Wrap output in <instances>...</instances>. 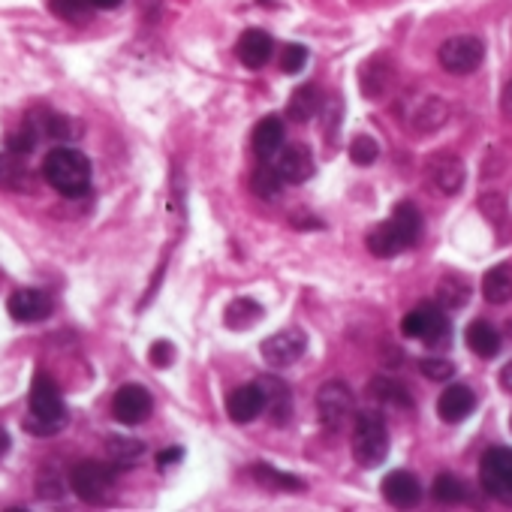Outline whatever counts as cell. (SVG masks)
Returning <instances> with one entry per match:
<instances>
[{"label":"cell","mask_w":512,"mask_h":512,"mask_svg":"<svg viewBox=\"0 0 512 512\" xmlns=\"http://www.w3.org/2000/svg\"><path fill=\"white\" fill-rule=\"evenodd\" d=\"M28 401H31V416L25 419V428L31 434L49 437V434H58L64 428L67 407H64L61 389L55 386V380L49 374H37L34 377Z\"/></svg>","instance_id":"6da1fadb"},{"label":"cell","mask_w":512,"mask_h":512,"mask_svg":"<svg viewBox=\"0 0 512 512\" xmlns=\"http://www.w3.org/2000/svg\"><path fill=\"white\" fill-rule=\"evenodd\" d=\"M43 175L58 193L79 199L91 187V160L76 148H55L43 163Z\"/></svg>","instance_id":"7a4b0ae2"},{"label":"cell","mask_w":512,"mask_h":512,"mask_svg":"<svg viewBox=\"0 0 512 512\" xmlns=\"http://www.w3.org/2000/svg\"><path fill=\"white\" fill-rule=\"evenodd\" d=\"M353 455L362 467H377L389 455V431L377 410H362L353 425Z\"/></svg>","instance_id":"3957f363"},{"label":"cell","mask_w":512,"mask_h":512,"mask_svg":"<svg viewBox=\"0 0 512 512\" xmlns=\"http://www.w3.org/2000/svg\"><path fill=\"white\" fill-rule=\"evenodd\" d=\"M353 407H356V398H353V389L347 383L329 380V383L320 386V392H317V416H320L326 431H341L350 422Z\"/></svg>","instance_id":"277c9868"},{"label":"cell","mask_w":512,"mask_h":512,"mask_svg":"<svg viewBox=\"0 0 512 512\" xmlns=\"http://www.w3.org/2000/svg\"><path fill=\"white\" fill-rule=\"evenodd\" d=\"M479 482L488 497L512 503V449H488L479 461Z\"/></svg>","instance_id":"5b68a950"},{"label":"cell","mask_w":512,"mask_h":512,"mask_svg":"<svg viewBox=\"0 0 512 512\" xmlns=\"http://www.w3.org/2000/svg\"><path fill=\"white\" fill-rule=\"evenodd\" d=\"M115 485V467L103 461H82L70 473V488L85 500V503H100L109 497Z\"/></svg>","instance_id":"8992f818"},{"label":"cell","mask_w":512,"mask_h":512,"mask_svg":"<svg viewBox=\"0 0 512 512\" xmlns=\"http://www.w3.org/2000/svg\"><path fill=\"white\" fill-rule=\"evenodd\" d=\"M440 67L452 76H470L479 70L482 58H485V46L476 37H449L440 46Z\"/></svg>","instance_id":"52a82bcc"},{"label":"cell","mask_w":512,"mask_h":512,"mask_svg":"<svg viewBox=\"0 0 512 512\" xmlns=\"http://www.w3.org/2000/svg\"><path fill=\"white\" fill-rule=\"evenodd\" d=\"M308 350V335L302 329H284L263 341V359L272 368H290L296 365Z\"/></svg>","instance_id":"ba28073f"},{"label":"cell","mask_w":512,"mask_h":512,"mask_svg":"<svg viewBox=\"0 0 512 512\" xmlns=\"http://www.w3.org/2000/svg\"><path fill=\"white\" fill-rule=\"evenodd\" d=\"M151 407H154L151 392H148L145 386H136V383L121 386V389L115 392V398H112V413H115V419L124 422V425H139V422H145V419L151 416Z\"/></svg>","instance_id":"9c48e42d"},{"label":"cell","mask_w":512,"mask_h":512,"mask_svg":"<svg viewBox=\"0 0 512 512\" xmlns=\"http://www.w3.org/2000/svg\"><path fill=\"white\" fill-rule=\"evenodd\" d=\"M425 178L434 190L446 193V196H455L461 187H464V163L452 154H434L428 163H425Z\"/></svg>","instance_id":"30bf717a"},{"label":"cell","mask_w":512,"mask_h":512,"mask_svg":"<svg viewBox=\"0 0 512 512\" xmlns=\"http://www.w3.org/2000/svg\"><path fill=\"white\" fill-rule=\"evenodd\" d=\"M272 52H275V40H272L266 31H260V28L244 31V34L238 37V43H235V58H238L247 70H260V67H266L269 58H272Z\"/></svg>","instance_id":"8fae6325"},{"label":"cell","mask_w":512,"mask_h":512,"mask_svg":"<svg viewBox=\"0 0 512 512\" xmlns=\"http://www.w3.org/2000/svg\"><path fill=\"white\" fill-rule=\"evenodd\" d=\"M266 410V395H263V386L253 383V386H241L229 395L226 401V413L232 422H253L256 416H260Z\"/></svg>","instance_id":"7c38bea8"},{"label":"cell","mask_w":512,"mask_h":512,"mask_svg":"<svg viewBox=\"0 0 512 512\" xmlns=\"http://www.w3.org/2000/svg\"><path fill=\"white\" fill-rule=\"evenodd\" d=\"M413 247V241L404 235V229L392 220L380 223L371 235H368V250L377 256V260H392V256H398L401 250Z\"/></svg>","instance_id":"4fadbf2b"},{"label":"cell","mask_w":512,"mask_h":512,"mask_svg":"<svg viewBox=\"0 0 512 512\" xmlns=\"http://www.w3.org/2000/svg\"><path fill=\"white\" fill-rule=\"evenodd\" d=\"M275 166L287 184H302L314 175V154L305 145H287V148H281Z\"/></svg>","instance_id":"5bb4252c"},{"label":"cell","mask_w":512,"mask_h":512,"mask_svg":"<svg viewBox=\"0 0 512 512\" xmlns=\"http://www.w3.org/2000/svg\"><path fill=\"white\" fill-rule=\"evenodd\" d=\"M52 314V299L40 290H16L10 296V317L19 323H40Z\"/></svg>","instance_id":"9a60e30c"},{"label":"cell","mask_w":512,"mask_h":512,"mask_svg":"<svg viewBox=\"0 0 512 512\" xmlns=\"http://www.w3.org/2000/svg\"><path fill=\"white\" fill-rule=\"evenodd\" d=\"M473 407H476V395H473V389L464 386V383H452V386L437 398V413H440V419L449 422V425L467 419V416L473 413Z\"/></svg>","instance_id":"2e32d148"},{"label":"cell","mask_w":512,"mask_h":512,"mask_svg":"<svg viewBox=\"0 0 512 512\" xmlns=\"http://www.w3.org/2000/svg\"><path fill=\"white\" fill-rule=\"evenodd\" d=\"M380 491H383V497H386L392 506H398V509L416 506L419 497H422V485H419L416 476L407 473V470H392V473L383 479Z\"/></svg>","instance_id":"e0dca14e"},{"label":"cell","mask_w":512,"mask_h":512,"mask_svg":"<svg viewBox=\"0 0 512 512\" xmlns=\"http://www.w3.org/2000/svg\"><path fill=\"white\" fill-rule=\"evenodd\" d=\"M260 386H263V395H266L269 419L275 425H287L290 416H293V392H290V386L284 380H278V377H263Z\"/></svg>","instance_id":"ac0fdd59"},{"label":"cell","mask_w":512,"mask_h":512,"mask_svg":"<svg viewBox=\"0 0 512 512\" xmlns=\"http://www.w3.org/2000/svg\"><path fill=\"white\" fill-rule=\"evenodd\" d=\"M253 154L260 160H272L281 148H284V124L281 118H263L260 124L253 127Z\"/></svg>","instance_id":"d6986e66"},{"label":"cell","mask_w":512,"mask_h":512,"mask_svg":"<svg viewBox=\"0 0 512 512\" xmlns=\"http://www.w3.org/2000/svg\"><path fill=\"white\" fill-rule=\"evenodd\" d=\"M320 112H323V94H320L317 85H302V88L293 91V97H290V103H287L290 121L308 124V121H314Z\"/></svg>","instance_id":"ffe728a7"},{"label":"cell","mask_w":512,"mask_h":512,"mask_svg":"<svg viewBox=\"0 0 512 512\" xmlns=\"http://www.w3.org/2000/svg\"><path fill=\"white\" fill-rule=\"evenodd\" d=\"M425 308V332H422V344L428 347V350H446L449 344H452V326H449V320L443 317V311L437 308V305H422Z\"/></svg>","instance_id":"44dd1931"},{"label":"cell","mask_w":512,"mask_h":512,"mask_svg":"<svg viewBox=\"0 0 512 512\" xmlns=\"http://www.w3.org/2000/svg\"><path fill=\"white\" fill-rule=\"evenodd\" d=\"M482 296H485L488 305H506V302H512V266L509 263H500V266H494V269L485 272Z\"/></svg>","instance_id":"7402d4cb"},{"label":"cell","mask_w":512,"mask_h":512,"mask_svg":"<svg viewBox=\"0 0 512 512\" xmlns=\"http://www.w3.org/2000/svg\"><path fill=\"white\" fill-rule=\"evenodd\" d=\"M446 121H449V106H446V100H440V97H428V100H422V103L413 109V127H416L419 133H434V130H440Z\"/></svg>","instance_id":"603a6c76"},{"label":"cell","mask_w":512,"mask_h":512,"mask_svg":"<svg viewBox=\"0 0 512 512\" xmlns=\"http://www.w3.org/2000/svg\"><path fill=\"white\" fill-rule=\"evenodd\" d=\"M467 347L479 356V359H494L500 353V335L491 323L476 320L467 326Z\"/></svg>","instance_id":"cb8c5ba5"},{"label":"cell","mask_w":512,"mask_h":512,"mask_svg":"<svg viewBox=\"0 0 512 512\" xmlns=\"http://www.w3.org/2000/svg\"><path fill=\"white\" fill-rule=\"evenodd\" d=\"M260 320H263V305L253 302V299H235V302H229V308L223 314V323L232 332H244V329H250L253 323H260Z\"/></svg>","instance_id":"d4e9b609"},{"label":"cell","mask_w":512,"mask_h":512,"mask_svg":"<svg viewBox=\"0 0 512 512\" xmlns=\"http://www.w3.org/2000/svg\"><path fill=\"white\" fill-rule=\"evenodd\" d=\"M281 187H284V178L278 172V166H269V163H260L250 175V190L260 196V199H278L281 196Z\"/></svg>","instance_id":"484cf974"},{"label":"cell","mask_w":512,"mask_h":512,"mask_svg":"<svg viewBox=\"0 0 512 512\" xmlns=\"http://www.w3.org/2000/svg\"><path fill=\"white\" fill-rule=\"evenodd\" d=\"M389 82H392V67H389V64L371 61V64L362 70V94L371 97V100L383 97L386 88H389Z\"/></svg>","instance_id":"4316f807"},{"label":"cell","mask_w":512,"mask_h":512,"mask_svg":"<svg viewBox=\"0 0 512 512\" xmlns=\"http://www.w3.org/2000/svg\"><path fill=\"white\" fill-rule=\"evenodd\" d=\"M371 392H374L377 401H386V404H395V407H410L413 404L410 392L395 377H377L371 383Z\"/></svg>","instance_id":"83f0119b"},{"label":"cell","mask_w":512,"mask_h":512,"mask_svg":"<svg viewBox=\"0 0 512 512\" xmlns=\"http://www.w3.org/2000/svg\"><path fill=\"white\" fill-rule=\"evenodd\" d=\"M91 7H94L91 0H49V10L73 25H85L91 19Z\"/></svg>","instance_id":"f1b7e54d"},{"label":"cell","mask_w":512,"mask_h":512,"mask_svg":"<svg viewBox=\"0 0 512 512\" xmlns=\"http://www.w3.org/2000/svg\"><path fill=\"white\" fill-rule=\"evenodd\" d=\"M431 497H434L437 503L452 506V503H461V500L467 497V491H464V482H461V479H455L452 473H440V476L434 479V485H431Z\"/></svg>","instance_id":"f546056e"},{"label":"cell","mask_w":512,"mask_h":512,"mask_svg":"<svg viewBox=\"0 0 512 512\" xmlns=\"http://www.w3.org/2000/svg\"><path fill=\"white\" fill-rule=\"evenodd\" d=\"M253 476L260 479L263 485H269V488H284V491H302L305 488L302 479H296L293 473H281V470H275L269 464H256L253 467Z\"/></svg>","instance_id":"4dcf8cb0"},{"label":"cell","mask_w":512,"mask_h":512,"mask_svg":"<svg viewBox=\"0 0 512 512\" xmlns=\"http://www.w3.org/2000/svg\"><path fill=\"white\" fill-rule=\"evenodd\" d=\"M145 452V446L133 437H109V455L118 467H130L133 461H139Z\"/></svg>","instance_id":"1f68e13d"},{"label":"cell","mask_w":512,"mask_h":512,"mask_svg":"<svg viewBox=\"0 0 512 512\" xmlns=\"http://www.w3.org/2000/svg\"><path fill=\"white\" fill-rule=\"evenodd\" d=\"M467 299H470V287L464 281H440V287H437V305L440 308L458 311L467 305Z\"/></svg>","instance_id":"d6a6232c"},{"label":"cell","mask_w":512,"mask_h":512,"mask_svg":"<svg viewBox=\"0 0 512 512\" xmlns=\"http://www.w3.org/2000/svg\"><path fill=\"white\" fill-rule=\"evenodd\" d=\"M28 178V169H25V160L22 154H0V187H19L25 184Z\"/></svg>","instance_id":"836d02e7"},{"label":"cell","mask_w":512,"mask_h":512,"mask_svg":"<svg viewBox=\"0 0 512 512\" xmlns=\"http://www.w3.org/2000/svg\"><path fill=\"white\" fill-rule=\"evenodd\" d=\"M395 223L404 229V235L416 244L419 241V235H422V214L416 211V205H410V202H401L398 208H395Z\"/></svg>","instance_id":"e575fe53"},{"label":"cell","mask_w":512,"mask_h":512,"mask_svg":"<svg viewBox=\"0 0 512 512\" xmlns=\"http://www.w3.org/2000/svg\"><path fill=\"white\" fill-rule=\"evenodd\" d=\"M380 157V145L374 142V136H356L350 145V160L356 166H371Z\"/></svg>","instance_id":"d590c367"},{"label":"cell","mask_w":512,"mask_h":512,"mask_svg":"<svg viewBox=\"0 0 512 512\" xmlns=\"http://www.w3.org/2000/svg\"><path fill=\"white\" fill-rule=\"evenodd\" d=\"M419 371H422L428 380H437V383H443V380L455 377V365H452L449 359H440V356L422 359V362H419Z\"/></svg>","instance_id":"8d00e7d4"},{"label":"cell","mask_w":512,"mask_h":512,"mask_svg":"<svg viewBox=\"0 0 512 512\" xmlns=\"http://www.w3.org/2000/svg\"><path fill=\"white\" fill-rule=\"evenodd\" d=\"M305 64H308V49L305 46H287L284 49V55H281V70L284 73L296 76V73L305 70Z\"/></svg>","instance_id":"74e56055"},{"label":"cell","mask_w":512,"mask_h":512,"mask_svg":"<svg viewBox=\"0 0 512 512\" xmlns=\"http://www.w3.org/2000/svg\"><path fill=\"white\" fill-rule=\"evenodd\" d=\"M401 332L407 335V338H422V332H425V308H416V311H410L407 317H404V323H401Z\"/></svg>","instance_id":"f35d334b"},{"label":"cell","mask_w":512,"mask_h":512,"mask_svg":"<svg viewBox=\"0 0 512 512\" xmlns=\"http://www.w3.org/2000/svg\"><path fill=\"white\" fill-rule=\"evenodd\" d=\"M175 362V347L169 341H157L151 344V365L154 368H169Z\"/></svg>","instance_id":"ab89813d"},{"label":"cell","mask_w":512,"mask_h":512,"mask_svg":"<svg viewBox=\"0 0 512 512\" xmlns=\"http://www.w3.org/2000/svg\"><path fill=\"white\" fill-rule=\"evenodd\" d=\"M500 208H503V199H500V196H485V199H482V214H488L491 220H500V217H503Z\"/></svg>","instance_id":"60d3db41"},{"label":"cell","mask_w":512,"mask_h":512,"mask_svg":"<svg viewBox=\"0 0 512 512\" xmlns=\"http://www.w3.org/2000/svg\"><path fill=\"white\" fill-rule=\"evenodd\" d=\"M184 458V449L181 446H169V449H163L160 455H157V467H169V464H175V461H181Z\"/></svg>","instance_id":"b9f144b4"},{"label":"cell","mask_w":512,"mask_h":512,"mask_svg":"<svg viewBox=\"0 0 512 512\" xmlns=\"http://www.w3.org/2000/svg\"><path fill=\"white\" fill-rule=\"evenodd\" d=\"M500 109H503V115L512 121V82L503 88V97H500Z\"/></svg>","instance_id":"7bdbcfd3"},{"label":"cell","mask_w":512,"mask_h":512,"mask_svg":"<svg viewBox=\"0 0 512 512\" xmlns=\"http://www.w3.org/2000/svg\"><path fill=\"white\" fill-rule=\"evenodd\" d=\"M500 386H503V392H509L512 395V359L503 365V371H500Z\"/></svg>","instance_id":"ee69618b"},{"label":"cell","mask_w":512,"mask_h":512,"mask_svg":"<svg viewBox=\"0 0 512 512\" xmlns=\"http://www.w3.org/2000/svg\"><path fill=\"white\" fill-rule=\"evenodd\" d=\"M91 4H94L97 10H115V7L124 4V0H91Z\"/></svg>","instance_id":"f6af8a7d"},{"label":"cell","mask_w":512,"mask_h":512,"mask_svg":"<svg viewBox=\"0 0 512 512\" xmlns=\"http://www.w3.org/2000/svg\"><path fill=\"white\" fill-rule=\"evenodd\" d=\"M10 434H7V428L4 425H0V455H7V449H10Z\"/></svg>","instance_id":"bcb514c9"},{"label":"cell","mask_w":512,"mask_h":512,"mask_svg":"<svg viewBox=\"0 0 512 512\" xmlns=\"http://www.w3.org/2000/svg\"><path fill=\"white\" fill-rule=\"evenodd\" d=\"M260 4H263V7H272V4H275V0H260Z\"/></svg>","instance_id":"7dc6e473"}]
</instances>
